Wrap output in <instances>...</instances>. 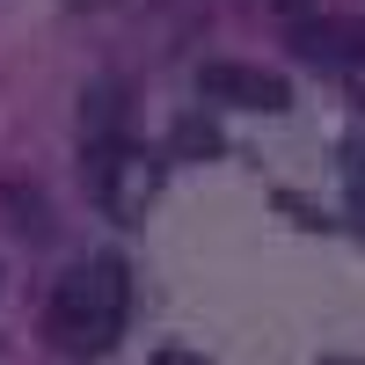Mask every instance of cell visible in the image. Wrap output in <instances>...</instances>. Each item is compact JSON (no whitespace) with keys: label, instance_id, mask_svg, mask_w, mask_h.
<instances>
[{"label":"cell","instance_id":"3957f363","mask_svg":"<svg viewBox=\"0 0 365 365\" xmlns=\"http://www.w3.org/2000/svg\"><path fill=\"white\" fill-rule=\"evenodd\" d=\"M197 96L256 110V117H278V110H292V81L270 73V66H249V58H212V66L197 73Z\"/></svg>","mask_w":365,"mask_h":365},{"label":"cell","instance_id":"52a82bcc","mask_svg":"<svg viewBox=\"0 0 365 365\" xmlns=\"http://www.w3.org/2000/svg\"><path fill=\"white\" fill-rule=\"evenodd\" d=\"M8 205L22 212V234H29V241H44V234H51V227H44V205H37V190H8Z\"/></svg>","mask_w":365,"mask_h":365},{"label":"cell","instance_id":"8992f818","mask_svg":"<svg viewBox=\"0 0 365 365\" xmlns=\"http://www.w3.org/2000/svg\"><path fill=\"white\" fill-rule=\"evenodd\" d=\"M220 154H227V132L205 110H182L168 125V161H220Z\"/></svg>","mask_w":365,"mask_h":365},{"label":"cell","instance_id":"9c48e42d","mask_svg":"<svg viewBox=\"0 0 365 365\" xmlns=\"http://www.w3.org/2000/svg\"><path fill=\"white\" fill-rule=\"evenodd\" d=\"M278 8H307V0H278Z\"/></svg>","mask_w":365,"mask_h":365},{"label":"cell","instance_id":"277c9868","mask_svg":"<svg viewBox=\"0 0 365 365\" xmlns=\"http://www.w3.org/2000/svg\"><path fill=\"white\" fill-rule=\"evenodd\" d=\"M292 44L322 66H365V22H292Z\"/></svg>","mask_w":365,"mask_h":365},{"label":"cell","instance_id":"7a4b0ae2","mask_svg":"<svg viewBox=\"0 0 365 365\" xmlns=\"http://www.w3.org/2000/svg\"><path fill=\"white\" fill-rule=\"evenodd\" d=\"M81 182H88V197H96L117 227H132L146 205H154V182H161V161H146L132 132L125 139H96V146H81Z\"/></svg>","mask_w":365,"mask_h":365},{"label":"cell","instance_id":"ba28073f","mask_svg":"<svg viewBox=\"0 0 365 365\" xmlns=\"http://www.w3.org/2000/svg\"><path fill=\"white\" fill-rule=\"evenodd\" d=\"M344 212H351V227H358V234H365V161H358V168H351V205H344Z\"/></svg>","mask_w":365,"mask_h":365},{"label":"cell","instance_id":"5b68a950","mask_svg":"<svg viewBox=\"0 0 365 365\" xmlns=\"http://www.w3.org/2000/svg\"><path fill=\"white\" fill-rule=\"evenodd\" d=\"M125 132H132V88H125V81H96V88H88V103H81V146L125 139Z\"/></svg>","mask_w":365,"mask_h":365},{"label":"cell","instance_id":"6da1fadb","mask_svg":"<svg viewBox=\"0 0 365 365\" xmlns=\"http://www.w3.org/2000/svg\"><path fill=\"white\" fill-rule=\"evenodd\" d=\"M125 314H132V270L117 256H88V263H73L66 278H58L44 336L66 358H103V351H117V336H125Z\"/></svg>","mask_w":365,"mask_h":365}]
</instances>
